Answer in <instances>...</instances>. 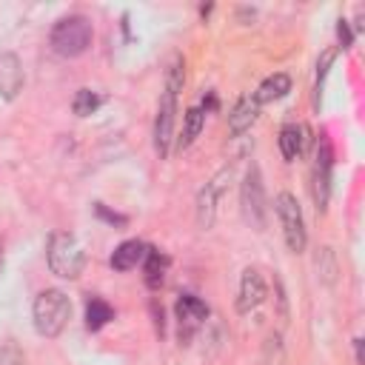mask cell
I'll use <instances>...</instances> for the list:
<instances>
[{
	"instance_id": "cell-1",
	"label": "cell",
	"mask_w": 365,
	"mask_h": 365,
	"mask_svg": "<svg viewBox=\"0 0 365 365\" xmlns=\"http://www.w3.org/2000/svg\"><path fill=\"white\" fill-rule=\"evenodd\" d=\"M91 40H94V29H91V20L83 14H68V17L57 20L51 34H48L51 51L57 57H66V60L86 54Z\"/></svg>"
},
{
	"instance_id": "cell-2",
	"label": "cell",
	"mask_w": 365,
	"mask_h": 365,
	"mask_svg": "<svg viewBox=\"0 0 365 365\" xmlns=\"http://www.w3.org/2000/svg\"><path fill=\"white\" fill-rule=\"evenodd\" d=\"M31 319H34V328L40 336H60L63 328L68 325L71 319V302L68 297L60 291V288H46L34 297V305H31Z\"/></svg>"
},
{
	"instance_id": "cell-3",
	"label": "cell",
	"mask_w": 365,
	"mask_h": 365,
	"mask_svg": "<svg viewBox=\"0 0 365 365\" xmlns=\"http://www.w3.org/2000/svg\"><path fill=\"white\" fill-rule=\"evenodd\" d=\"M46 259H48L51 274H57L60 279H77L86 265V251L74 234L54 231L46 245Z\"/></svg>"
},
{
	"instance_id": "cell-4",
	"label": "cell",
	"mask_w": 365,
	"mask_h": 365,
	"mask_svg": "<svg viewBox=\"0 0 365 365\" xmlns=\"http://www.w3.org/2000/svg\"><path fill=\"white\" fill-rule=\"evenodd\" d=\"M274 211H277V217H279V225H282V237H285L288 251H294V254L305 251L308 234H305V220H302V208H299L297 197L288 194V191L277 194Z\"/></svg>"
},
{
	"instance_id": "cell-5",
	"label": "cell",
	"mask_w": 365,
	"mask_h": 365,
	"mask_svg": "<svg viewBox=\"0 0 365 365\" xmlns=\"http://www.w3.org/2000/svg\"><path fill=\"white\" fill-rule=\"evenodd\" d=\"M240 202H242L245 220L254 228H262L265 225V185H262V174H259L257 163H251L245 171V180L240 188Z\"/></svg>"
},
{
	"instance_id": "cell-6",
	"label": "cell",
	"mask_w": 365,
	"mask_h": 365,
	"mask_svg": "<svg viewBox=\"0 0 365 365\" xmlns=\"http://www.w3.org/2000/svg\"><path fill=\"white\" fill-rule=\"evenodd\" d=\"M174 120H177V91L163 88V97H160V106H157V117H154V151L160 154V160H165L168 151H171Z\"/></svg>"
},
{
	"instance_id": "cell-7",
	"label": "cell",
	"mask_w": 365,
	"mask_h": 365,
	"mask_svg": "<svg viewBox=\"0 0 365 365\" xmlns=\"http://www.w3.org/2000/svg\"><path fill=\"white\" fill-rule=\"evenodd\" d=\"M331 168H334L331 145H328V140H319L317 157H314V174H311V191H314L317 211H325V208H328V197H331Z\"/></svg>"
},
{
	"instance_id": "cell-8",
	"label": "cell",
	"mask_w": 365,
	"mask_h": 365,
	"mask_svg": "<svg viewBox=\"0 0 365 365\" xmlns=\"http://www.w3.org/2000/svg\"><path fill=\"white\" fill-rule=\"evenodd\" d=\"M231 180V168H222L211 177V182H205V188H200L197 194V222L202 231L214 228V220H217V200L225 188V182Z\"/></svg>"
},
{
	"instance_id": "cell-9",
	"label": "cell",
	"mask_w": 365,
	"mask_h": 365,
	"mask_svg": "<svg viewBox=\"0 0 365 365\" xmlns=\"http://www.w3.org/2000/svg\"><path fill=\"white\" fill-rule=\"evenodd\" d=\"M265 294H268V285H265V277L259 268L248 265L240 277V294H237V311L240 314H248L254 308H259L265 302Z\"/></svg>"
},
{
	"instance_id": "cell-10",
	"label": "cell",
	"mask_w": 365,
	"mask_h": 365,
	"mask_svg": "<svg viewBox=\"0 0 365 365\" xmlns=\"http://www.w3.org/2000/svg\"><path fill=\"white\" fill-rule=\"evenodd\" d=\"M174 311H177V319H180V336L182 339H188L194 334V328L208 317V305L194 294H182L177 299Z\"/></svg>"
},
{
	"instance_id": "cell-11",
	"label": "cell",
	"mask_w": 365,
	"mask_h": 365,
	"mask_svg": "<svg viewBox=\"0 0 365 365\" xmlns=\"http://www.w3.org/2000/svg\"><path fill=\"white\" fill-rule=\"evenodd\" d=\"M23 91V66L17 54L0 51V100H14Z\"/></svg>"
},
{
	"instance_id": "cell-12",
	"label": "cell",
	"mask_w": 365,
	"mask_h": 365,
	"mask_svg": "<svg viewBox=\"0 0 365 365\" xmlns=\"http://www.w3.org/2000/svg\"><path fill=\"white\" fill-rule=\"evenodd\" d=\"M257 114H259V106H257L254 94H242V97L234 103V108L228 111V134H231V137L245 134V131L257 123Z\"/></svg>"
},
{
	"instance_id": "cell-13",
	"label": "cell",
	"mask_w": 365,
	"mask_h": 365,
	"mask_svg": "<svg viewBox=\"0 0 365 365\" xmlns=\"http://www.w3.org/2000/svg\"><path fill=\"white\" fill-rule=\"evenodd\" d=\"M145 254H148V245L145 242H140V240H125V242H120L117 248H114V254H111V268L114 271H128V268H134V265H140L143 259H145Z\"/></svg>"
},
{
	"instance_id": "cell-14",
	"label": "cell",
	"mask_w": 365,
	"mask_h": 365,
	"mask_svg": "<svg viewBox=\"0 0 365 365\" xmlns=\"http://www.w3.org/2000/svg\"><path fill=\"white\" fill-rule=\"evenodd\" d=\"M308 131L302 128V125H297V123H285L282 128H279V151H282V157L288 160V163H294V160H299L302 157V151H305V137Z\"/></svg>"
},
{
	"instance_id": "cell-15",
	"label": "cell",
	"mask_w": 365,
	"mask_h": 365,
	"mask_svg": "<svg viewBox=\"0 0 365 365\" xmlns=\"http://www.w3.org/2000/svg\"><path fill=\"white\" fill-rule=\"evenodd\" d=\"M288 91H291V77L285 71H277L259 83V88L254 91V100H257V106H265V103L282 100Z\"/></svg>"
},
{
	"instance_id": "cell-16",
	"label": "cell",
	"mask_w": 365,
	"mask_h": 365,
	"mask_svg": "<svg viewBox=\"0 0 365 365\" xmlns=\"http://www.w3.org/2000/svg\"><path fill=\"white\" fill-rule=\"evenodd\" d=\"M202 125H205V111H202L200 106H191V108L185 111V120H182V134H180V140H177V148H180V151L191 148V145H194V140L200 137Z\"/></svg>"
},
{
	"instance_id": "cell-17",
	"label": "cell",
	"mask_w": 365,
	"mask_h": 365,
	"mask_svg": "<svg viewBox=\"0 0 365 365\" xmlns=\"http://www.w3.org/2000/svg\"><path fill=\"white\" fill-rule=\"evenodd\" d=\"M143 262H145V285H148V288L163 285V279H165V268H168V257L160 254V251H154V248H148V254H145Z\"/></svg>"
},
{
	"instance_id": "cell-18",
	"label": "cell",
	"mask_w": 365,
	"mask_h": 365,
	"mask_svg": "<svg viewBox=\"0 0 365 365\" xmlns=\"http://www.w3.org/2000/svg\"><path fill=\"white\" fill-rule=\"evenodd\" d=\"M111 317H114V311H111V305H108L106 299L91 297V299L86 302V328H88V331H100Z\"/></svg>"
},
{
	"instance_id": "cell-19",
	"label": "cell",
	"mask_w": 365,
	"mask_h": 365,
	"mask_svg": "<svg viewBox=\"0 0 365 365\" xmlns=\"http://www.w3.org/2000/svg\"><path fill=\"white\" fill-rule=\"evenodd\" d=\"M336 274H339V265H336V257L328 245H322L317 251V277L325 282V285H334L336 282Z\"/></svg>"
},
{
	"instance_id": "cell-20",
	"label": "cell",
	"mask_w": 365,
	"mask_h": 365,
	"mask_svg": "<svg viewBox=\"0 0 365 365\" xmlns=\"http://www.w3.org/2000/svg\"><path fill=\"white\" fill-rule=\"evenodd\" d=\"M100 103H103V97H100L97 91L80 88V91L74 94V100H71V108H74L77 117H88V114H94V111L100 108Z\"/></svg>"
},
{
	"instance_id": "cell-21",
	"label": "cell",
	"mask_w": 365,
	"mask_h": 365,
	"mask_svg": "<svg viewBox=\"0 0 365 365\" xmlns=\"http://www.w3.org/2000/svg\"><path fill=\"white\" fill-rule=\"evenodd\" d=\"M285 362V348L279 334H268L262 345V365H282Z\"/></svg>"
},
{
	"instance_id": "cell-22",
	"label": "cell",
	"mask_w": 365,
	"mask_h": 365,
	"mask_svg": "<svg viewBox=\"0 0 365 365\" xmlns=\"http://www.w3.org/2000/svg\"><path fill=\"white\" fill-rule=\"evenodd\" d=\"M334 57H336V48H325L322 57H319V63H317V103H319V94H322V80H325L328 66L334 63Z\"/></svg>"
},
{
	"instance_id": "cell-23",
	"label": "cell",
	"mask_w": 365,
	"mask_h": 365,
	"mask_svg": "<svg viewBox=\"0 0 365 365\" xmlns=\"http://www.w3.org/2000/svg\"><path fill=\"white\" fill-rule=\"evenodd\" d=\"M0 365H26L23 351L14 342H3L0 345Z\"/></svg>"
},
{
	"instance_id": "cell-24",
	"label": "cell",
	"mask_w": 365,
	"mask_h": 365,
	"mask_svg": "<svg viewBox=\"0 0 365 365\" xmlns=\"http://www.w3.org/2000/svg\"><path fill=\"white\" fill-rule=\"evenodd\" d=\"M274 288H277V302H279V317L288 319V299H285V288H282V279L274 277Z\"/></svg>"
},
{
	"instance_id": "cell-25",
	"label": "cell",
	"mask_w": 365,
	"mask_h": 365,
	"mask_svg": "<svg viewBox=\"0 0 365 365\" xmlns=\"http://www.w3.org/2000/svg\"><path fill=\"white\" fill-rule=\"evenodd\" d=\"M336 34H339V43H342V48H348L351 46V29H348V20H339V26H336Z\"/></svg>"
},
{
	"instance_id": "cell-26",
	"label": "cell",
	"mask_w": 365,
	"mask_h": 365,
	"mask_svg": "<svg viewBox=\"0 0 365 365\" xmlns=\"http://www.w3.org/2000/svg\"><path fill=\"white\" fill-rule=\"evenodd\" d=\"M354 348H356V365H362V339H354Z\"/></svg>"
}]
</instances>
